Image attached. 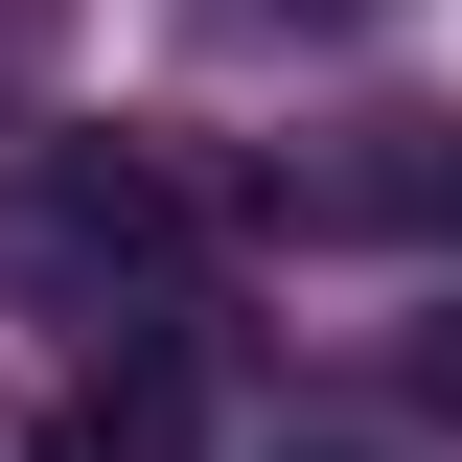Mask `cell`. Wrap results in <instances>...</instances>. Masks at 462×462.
<instances>
[{
	"mask_svg": "<svg viewBox=\"0 0 462 462\" xmlns=\"http://www.w3.org/2000/svg\"><path fill=\"white\" fill-rule=\"evenodd\" d=\"M162 254H185L162 162H116V139H23V162H0V278L23 300H93L116 324V278H162Z\"/></svg>",
	"mask_w": 462,
	"mask_h": 462,
	"instance_id": "obj_1",
	"label": "cell"
},
{
	"mask_svg": "<svg viewBox=\"0 0 462 462\" xmlns=\"http://www.w3.org/2000/svg\"><path fill=\"white\" fill-rule=\"evenodd\" d=\"M23 462H208V370H185L162 324L139 346H69L47 416H23Z\"/></svg>",
	"mask_w": 462,
	"mask_h": 462,
	"instance_id": "obj_2",
	"label": "cell"
},
{
	"mask_svg": "<svg viewBox=\"0 0 462 462\" xmlns=\"http://www.w3.org/2000/svg\"><path fill=\"white\" fill-rule=\"evenodd\" d=\"M300 208H346V231H462V116H393L370 162H324Z\"/></svg>",
	"mask_w": 462,
	"mask_h": 462,
	"instance_id": "obj_3",
	"label": "cell"
},
{
	"mask_svg": "<svg viewBox=\"0 0 462 462\" xmlns=\"http://www.w3.org/2000/svg\"><path fill=\"white\" fill-rule=\"evenodd\" d=\"M185 23H208V47H370L393 0H185Z\"/></svg>",
	"mask_w": 462,
	"mask_h": 462,
	"instance_id": "obj_4",
	"label": "cell"
},
{
	"mask_svg": "<svg viewBox=\"0 0 462 462\" xmlns=\"http://www.w3.org/2000/svg\"><path fill=\"white\" fill-rule=\"evenodd\" d=\"M69 23H93V0H0V116H23V93L69 69Z\"/></svg>",
	"mask_w": 462,
	"mask_h": 462,
	"instance_id": "obj_5",
	"label": "cell"
},
{
	"mask_svg": "<svg viewBox=\"0 0 462 462\" xmlns=\"http://www.w3.org/2000/svg\"><path fill=\"white\" fill-rule=\"evenodd\" d=\"M393 370H416V416L462 439V300H416V324H393Z\"/></svg>",
	"mask_w": 462,
	"mask_h": 462,
	"instance_id": "obj_6",
	"label": "cell"
},
{
	"mask_svg": "<svg viewBox=\"0 0 462 462\" xmlns=\"http://www.w3.org/2000/svg\"><path fill=\"white\" fill-rule=\"evenodd\" d=\"M300 462H370V439H300Z\"/></svg>",
	"mask_w": 462,
	"mask_h": 462,
	"instance_id": "obj_7",
	"label": "cell"
}]
</instances>
